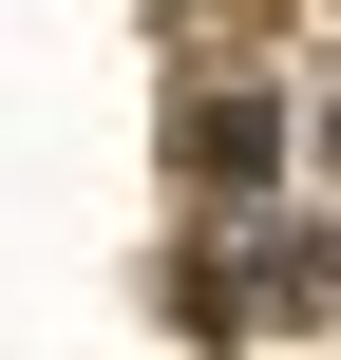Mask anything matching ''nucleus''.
<instances>
[{
  "mask_svg": "<svg viewBox=\"0 0 341 360\" xmlns=\"http://www.w3.org/2000/svg\"><path fill=\"white\" fill-rule=\"evenodd\" d=\"M323 152H341V114H323Z\"/></svg>",
  "mask_w": 341,
  "mask_h": 360,
  "instance_id": "obj_1",
  "label": "nucleus"
}]
</instances>
